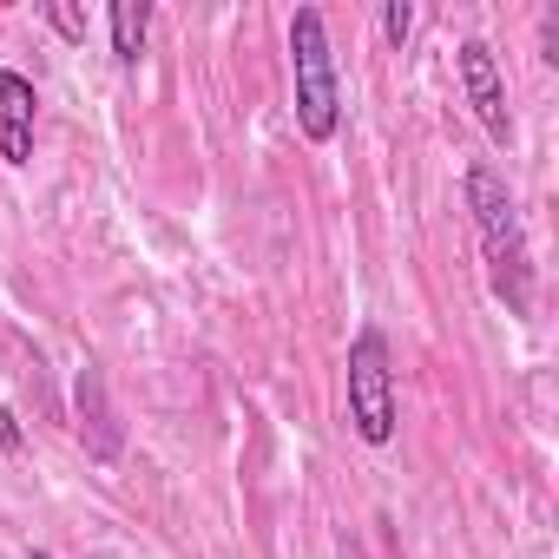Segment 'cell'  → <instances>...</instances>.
<instances>
[{"label": "cell", "mask_w": 559, "mask_h": 559, "mask_svg": "<svg viewBox=\"0 0 559 559\" xmlns=\"http://www.w3.org/2000/svg\"><path fill=\"white\" fill-rule=\"evenodd\" d=\"M461 198H467V217L480 230L493 297L507 304V317H533V243H526V224H520V204H513L507 178L487 158H474L467 178H461Z\"/></svg>", "instance_id": "obj_1"}, {"label": "cell", "mask_w": 559, "mask_h": 559, "mask_svg": "<svg viewBox=\"0 0 559 559\" xmlns=\"http://www.w3.org/2000/svg\"><path fill=\"white\" fill-rule=\"evenodd\" d=\"M290 80H297V132L310 145H330L343 132V80H336V47L323 8L290 14Z\"/></svg>", "instance_id": "obj_2"}, {"label": "cell", "mask_w": 559, "mask_h": 559, "mask_svg": "<svg viewBox=\"0 0 559 559\" xmlns=\"http://www.w3.org/2000/svg\"><path fill=\"white\" fill-rule=\"evenodd\" d=\"M343 382H349V428H356V441L389 448L402 408H395V356H389V336L376 323H362L349 336V376Z\"/></svg>", "instance_id": "obj_3"}, {"label": "cell", "mask_w": 559, "mask_h": 559, "mask_svg": "<svg viewBox=\"0 0 559 559\" xmlns=\"http://www.w3.org/2000/svg\"><path fill=\"white\" fill-rule=\"evenodd\" d=\"M454 67H461V93H467L480 132H487L493 145H513V106H507V73H500L493 47H487V40H461Z\"/></svg>", "instance_id": "obj_4"}, {"label": "cell", "mask_w": 559, "mask_h": 559, "mask_svg": "<svg viewBox=\"0 0 559 559\" xmlns=\"http://www.w3.org/2000/svg\"><path fill=\"white\" fill-rule=\"evenodd\" d=\"M73 408H80V448H86V461L119 467V454H126V421H119L112 389H106V369H99L93 356H86L80 376H73Z\"/></svg>", "instance_id": "obj_5"}, {"label": "cell", "mask_w": 559, "mask_h": 559, "mask_svg": "<svg viewBox=\"0 0 559 559\" xmlns=\"http://www.w3.org/2000/svg\"><path fill=\"white\" fill-rule=\"evenodd\" d=\"M34 126H40V93L27 73L0 67V158H8L14 171L34 165Z\"/></svg>", "instance_id": "obj_6"}, {"label": "cell", "mask_w": 559, "mask_h": 559, "mask_svg": "<svg viewBox=\"0 0 559 559\" xmlns=\"http://www.w3.org/2000/svg\"><path fill=\"white\" fill-rule=\"evenodd\" d=\"M106 34H112V60L119 67H139L145 60V40H152V0H112Z\"/></svg>", "instance_id": "obj_7"}, {"label": "cell", "mask_w": 559, "mask_h": 559, "mask_svg": "<svg viewBox=\"0 0 559 559\" xmlns=\"http://www.w3.org/2000/svg\"><path fill=\"white\" fill-rule=\"evenodd\" d=\"M40 21H47L60 40H73V47L86 40V14H80V8H67V0H47V8H40Z\"/></svg>", "instance_id": "obj_8"}, {"label": "cell", "mask_w": 559, "mask_h": 559, "mask_svg": "<svg viewBox=\"0 0 559 559\" xmlns=\"http://www.w3.org/2000/svg\"><path fill=\"white\" fill-rule=\"evenodd\" d=\"M408 34H415V8H408V0H382V40L408 47Z\"/></svg>", "instance_id": "obj_9"}, {"label": "cell", "mask_w": 559, "mask_h": 559, "mask_svg": "<svg viewBox=\"0 0 559 559\" xmlns=\"http://www.w3.org/2000/svg\"><path fill=\"white\" fill-rule=\"evenodd\" d=\"M0 454H21V421H14V408H0Z\"/></svg>", "instance_id": "obj_10"}, {"label": "cell", "mask_w": 559, "mask_h": 559, "mask_svg": "<svg viewBox=\"0 0 559 559\" xmlns=\"http://www.w3.org/2000/svg\"><path fill=\"white\" fill-rule=\"evenodd\" d=\"M343 559H362V546H356V539H349V533H343Z\"/></svg>", "instance_id": "obj_11"}]
</instances>
